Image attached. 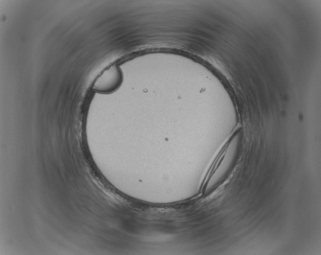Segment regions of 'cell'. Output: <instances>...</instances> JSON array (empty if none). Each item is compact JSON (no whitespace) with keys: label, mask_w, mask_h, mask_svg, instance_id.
<instances>
[{"label":"cell","mask_w":321,"mask_h":255,"mask_svg":"<svg viewBox=\"0 0 321 255\" xmlns=\"http://www.w3.org/2000/svg\"><path fill=\"white\" fill-rule=\"evenodd\" d=\"M121 70L114 65L106 69L97 79L93 89L101 93H110L117 90L122 82Z\"/></svg>","instance_id":"6da1fadb"}]
</instances>
